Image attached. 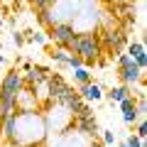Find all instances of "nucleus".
I'll use <instances>...</instances> for the list:
<instances>
[{
  "label": "nucleus",
  "instance_id": "1",
  "mask_svg": "<svg viewBox=\"0 0 147 147\" xmlns=\"http://www.w3.org/2000/svg\"><path fill=\"white\" fill-rule=\"evenodd\" d=\"M47 125L44 118L34 113H17V132H15V145L17 147H30V145H42Z\"/></svg>",
  "mask_w": 147,
  "mask_h": 147
},
{
  "label": "nucleus",
  "instance_id": "2",
  "mask_svg": "<svg viewBox=\"0 0 147 147\" xmlns=\"http://www.w3.org/2000/svg\"><path fill=\"white\" fill-rule=\"evenodd\" d=\"M69 52L79 54V57L84 59V66L86 69H93L96 64H98L100 54H103V49H100V39H98V30L76 32V39H74V44H71Z\"/></svg>",
  "mask_w": 147,
  "mask_h": 147
},
{
  "label": "nucleus",
  "instance_id": "3",
  "mask_svg": "<svg viewBox=\"0 0 147 147\" xmlns=\"http://www.w3.org/2000/svg\"><path fill=\"white\" fill-rule=\"evenodd\" d=\"M22 74L20 69H10V71L3 76L0 81V120L7 118L10 113H17L15 108V100H17V93L22 91Z\"/></svg>",
  "mask_w": 147,
  "mask_h": 147
},
{
  "label": "nucleus",
  "instance_id": "4",
  "mask_svg": "<svg viewBox=\"0 0 147 147\" xmlns=\"http://www.w3.org/2000/svg\"><path fill=\"white\" fill-rule=\"evenodd\" d=\"M81 10V0H54L49 5V15H52V22H71L74 17L79 15Z\"/></svg>",
  "mask_w": 147,
  "mask_h": 147
},
{
  "label": "nucleus",
  "instance_id": "5",
  "mask_svg": "<svg viewBox=\"0 0 147 147\" xmlns=\"http://www.w3.org/2000/svg\"><path fill=\"white\" fill-rule=\"evenodd\" d=\"M74 127H76V132L79 135H84L86 140H96V137L100 135V127H98V120H96V113L93 108H86V113H81L79 118H74Z\"/></svg>",
  "mask_w": 147,
  "mask_h": 147
},
{
  "label": "nucleus",
  "instance_id": "6",
  "mask_svg": "<svg viewBox=\"0 0 147 147\" xmlns=\"http://www.w3.org/2000/svg\"><path fill=\"white\" fill-rule=\"evenodd\" d=\"M47 37L59 49H71L74 39H76V30H74L69 22H57V25H52L47 30Z\"/></svg>",
  "mask_w": 147,
  "mask_h": 147
},
{
  "label": "nucleus",
  "instance_id": "7",
  "mask_svg": "<svg viewBox=\"0 0 147 147\" xmlns=\"http://www.w3.org/2000/svg\"><path fill=\"white\" fill-rule=\"evenodd\" d=\"M98 39H100V49H108V52H113V57H115V54H120L123 47L127 44V30L108 27L103 34H98Z\"/></svg>",
  "mask_w": 147,
  "mask_h": 147
},
{
  "label": "nucleus",
  "instance_id": "8",
  "mask_svg": "<svg viewBox=\"0 0 147 147\" xmlns=\"http://www.w3.org/2000/svg\"><path fill=\"white\" fill-rule=\"evenodd\" d=\"M118 76H120V84H125V86H130V88H132V86H137L142 79H145V69H140L130 59V61H125V64L118 66Z\"/></svg>",
  "mask_w": 147,
  "mask_h": 147
},
{
  "label": "nucleus",
  "instance_id": "9",
  "mask_svg": "<svg viewBox=\"0 0 147 147\" xmlns=\"http://www.w3.org/2000/svg\"><path fill=\"white\" fill-rule=\"evenodd\" d=\"M44 84H47V96H49V100H52V103H59V100H61V96L66 93L69 86H71V84L61 76V74H49Z\"/></svg>",
  "mask_w": 147,
  "mask_h": 147
},
{
  "label": "nucleus",
  "instance_id": "10",
  "mask_svg": "<svg viewBox=\"0 0 147 147\" xmlns=\"http://www.w3.org/2000/svg\"><path fill=\"white\" fill-rule=\"evenodd\" d=\"M76 93H79L81 98L86 100V103H96V100L103 98V86H100L98 81H91V84H81V86H76Z\"/></svg>",
  "mask_w": 147,
  "mask_h": 147
},
{
  "label": "nucleus",
  "instance_id": "11",
  "mask_svg": "<svg viewBox=\"0 0 147 147\" xmlns=\"http://www.w3.org/2000/svg\"><path fill=\"white\" fill-rule=\"evenodd\" d=\"M54 147H88V142H86L84 135L71 132V127H69V130H64L61 135H59V140L54 142Z\"/></svg>",
  "mask_w": 147,
  "mask_h": 147
},
{
  "label": "nucleus",
  "instance_id": "12",
  "mask_svg": "<svg viewBox=\"0 0 147 147\" xmlns=\"http://www.w3.org/2000/svg\"><path fill=\"white\" fill-rule=\"evenodd\" d=\"M118 105H120V110H123V123H125V125H135V123L140 120V115H137V105H135V96L120 100Z\"/></svg>",
  "mask_w": 147,
  "mask_h": 147
},
{
  "label": "nucleus",
  "instance_id": "13",
  "mask_svg": "<svg viewBox=\"0 0 147 147\" xmlns=\"http://www.w3.org/2000/svg\"><path fill=\"white\" fill-rule=\"evenodd\" d=\"M15 132H17V113H10L7 118L0 120V135L5 137L10 145H15Z\"/></svg>",
  "mask_w": 147,
  "mask_h": 147
},
{
  "label": "nucleus",
  "instance_id": "14",
  "mask_svg": "<svg viewBox=\"0 0 147 147\" xmlns=\"http://www.w3.org/2000/svg\"><path fill=\"white\" fill-rule=\"evenodd\" d=\"M125 54H130L132 57V61L137 64L140 69H145L147 66V54H145V42H127V52Z\"/></svg>",
  "mask_w": 147,
  "mask_h": 147
},
{
  "label": "nucleus",
  "instance_id": "15",
  "mask_svg": "<svg viewBox=\"0 0 147 147\" xmlns=\"http://www.w3.org/2000/svg\"><path fill=\"white\" fill-rule=\"evenodd\" d=\"M130 96H132V88H130V86H125V84L113 86L110 91H103V98H108L110 103H120V100L130 98Z\"/></svg>",
  "mask_w": 147,
  "mask_h": 147
},
{
  "label": "nucleus",
  "instance_id": "16",
  "mask_svg": "<svg viewBox=\"0 0 147 147\" xmlns=\"http://www.w3.org/2000/svg\"><path fill=\"white\" fill-rule=\"evenodd\" d=\"M49 59H52V61L57 64V66H61V69H64V66H69V59H71V52H69V49H59V47H57L52 54H49Z\"/></svg>",
  "mask_w": 147,
  "mask_h": 147
},
{
  "label": "nucleus",
  "instance_id": "17",
  "mask_svg": "<svg viewBox=\"0 0 147 147\" xmlns=\"http://www.w3.org/2000/svg\"><path fill=\"white\" fill-rule=\"evenodd\" d=\"M74 71V81L76 84H91L93 81V74H91V69H86V66H79V69H71Z\"/></svg>",
  "mask_w": 147,
  "mask_h": 147
},
{
  "label": "nucleus",
  "instance_id": "18",
  "mask_svg": "<svg viewBox=\"0 0 147 147\" xmlns=\"http://www.w3.org/2000/svg\"><path fill=\"white\" fill-rule=\"evenodd\" d=\"M25 42L27 44H47V32L44 30H30V32H25Z\"/></svg>",
  "mask_w": 147,
  "mask_h": 147
},
{
  "label": "nucleus",
  "instance_id": "19",
  "mask_svg": "<svg viewBox=\"0 0 147 147\" xmlns=\"http://www.w3.org/2000/svg\"><path fill=\"white\" fill-rule=\"evenodd\" d=\"M34 15H37V22H39V30L47 32L49 27L54 25V22H52V15H49V7H47V10H37Z\"/></svg>",
  "mask_w": 147,
  "mask_h": 147
},
{
  "label": "nucleus",
  "instance_id": "20",
  "mask_svg": "<svg viewBox=\"0 0 147 147\" xmlns=\"http://www.w3.org/2000/svg\"><path fill=\"white\" fill-rule=\"evenodd\" d=\"M100 140H103V147H110L118 137H115V132H113V130H100Z\"/></svg>",
  "mask_w": 147,
  "mask_h": 147
},
{
  "label": "nucleus",
  "instance_id": "21",
  "mask_svg": "<svg viewBox=\"0 0 147 147\" xmlns=\"http://www.w3.org/2000/svg\"><path fill=\"white\" fill-rule=\"evenodd\" d=\"M135 135L140 137V140H145V137H147V123H145V118H140V120L135 123Z\"/></svg>",
  "mask_w": 147,
  "mask_h": 147
},
{
  "label": "nucleus",
  "instance_id": "22",
  "mask_svg": "<svg viewBox=\"0 0 147 147\" xmlns=\"http://www.w3.org/2000/svg\"><path fill=\"white\" fill-rule=\"evenodd\" d=\"M125 145H127V147H145V140H140L135 132H130V135L125 137Z\"/></svg>",
  "mask_w": 147,
  "mask_h": 147
},
{
  "label": "nucleus",
  "instance_id": "23",
  "mask_svg": "<svg viewBox=\"0 0 147 147\" xmlns=\"http://www.w3.org/2000/svg\"><path fill=\"white\" fill-rule=\"evenodd\" d=\"M12 44L15 47H25V32H17V30H12Z\"/></svg>",
  "mask_w": 147,
  "mask_h": 147
},
{
  "label": "nucleus",
  "instance_id": "24",
  "mask_svg": "<svg viewBox=\"0 0 147 147\" xmlns=\"http://www.w3.org/2000/svg\"><path fill=\"white\" fill-rule=\"evenodd\" d=\"M84 66V59L79 57V54H71V59H69V69H79Z\"/></svg>",
  "mask_w": 147,
  "mask_h": 147
},
{
  "label": "nucleus",
  "instance_id": "25",
  "mask_svg": "<svg viewBox=\"0 0 147 147\" xmlns=\"http://www.w3.org/2000/svg\"><path fill=\"white\" fill-rule=\"evenodd\" d=\"M110 5H135V0H110Z\"/></svg>",
  "mask_w": 147,
  "mask_h": 147
},
{
  "label": "nucleus",
  "instance_id": "26",
  "mask_svg": "<svg viewBox=\"0 0 147 147\" xmlns=\"http://www.w3.org/2000/svg\"><path fill=\"white\" fill-rule=\"evenodd\" d=\"M32 69V61H22V66H20V74H27Z\"/></svg>",
  "mask_w": 147,
  "mask_h": 147
},
{
  "label": "nucleus",
  "instance_id": "27",
  "mask_svg": "<svg viewBox=\"0 0 147 147\" xmlns=\"http://www.w3.org/2000/svg\"><path fill=\"white\" fill-rule=\"evenodd\" d=\"M88 147H103V142H96L93 140V142H88Z\"/></svg>",
  "mask_w": 147,
  "mask_h": 147
},
{
  "label": "nucleus",
  "instance_id": "28",
  "mask_svg": "<svg viewBox=\"0 0 147 147\" xmlns=\"http://www.w3.org/2000/svg\"><path fill=\"white\" fill-rule=\"evenodd\" d=\"M3 64H5V57H3V54H0V66H3Z\"/></svg>",
  "mask_w": 147,
  "mask_h": 147
},
{
  "label": "nucleus",
  "instance_id": "29",
  "mask_svg": "<svg viewBox=\"0 0 147 147\" xmlns=\"http://www.w3.org/2000/svg\"><path fill=\"white\" fill-rule=\"evenodd\" d=\"M3 25H5V20H3V17H0V27H3Z\"/></svg>",
  "mask_w": 147,
  "mask_h": 147
},
{
  "label": "nucleus",
  "instance_id": "30",
  "mask_svg": "<svg viewBox=\"0 0 147 147\" xmlns=\"http://www.w3.org/2000/svg\"><path fill=\"white\" fill-rule=\"evenodd\" d=\"M120 147H127V145H125V142H120Z\"/></svg>",
  "mask_w": 147,
  "mask_h": 147
},
{
  "label": "nucleus",
  "instance_id": "31",
  "mask_svg": "<svg viewBox=\"0 0 147 147\" xmlns=\"http://www.w3.org/2000/svg\"><path fill=\"white\" fill-rule=\"evenodd\" d=\"M30 147H42V145H30Z\"/></svg>",
  "mask_w": 147,
  "mask_h": 147
}]
</instances>
